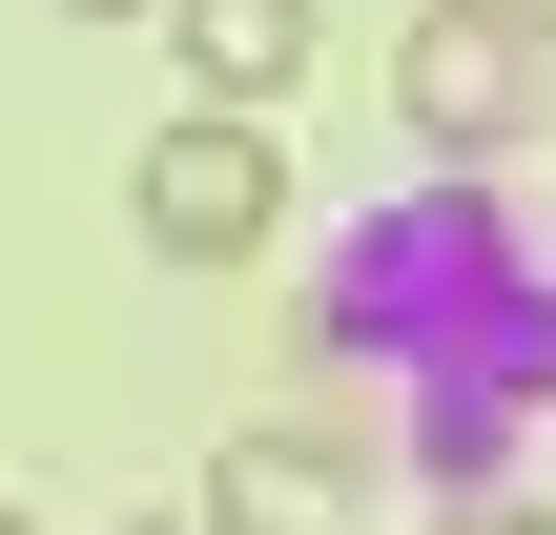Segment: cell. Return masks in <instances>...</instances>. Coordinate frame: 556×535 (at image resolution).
Returning a JSON list of instances; mask_svg holds the SVG:
<instances>
[{"instance_id":"6","label":"cell","mask_w":556,"mask_h":535,"mask_svg":"<svg viewBox=\"0 0 556 535\" xmlns=\"http://www.w3.org/2000/svg\"><path fill=\"white\" fill-rule=\"evenodd\" d=\"M433 535H556V495H516V474H495V495H433Z\"/></svg>"},{"instance_id":"3","label":"cell","mask_w":556,"mask_h":535,"mask_svg":"<svg viewBox=\"0 0 556 535\" xmlns=\"http://www.w3.org/2000/svg\"><path fill=\"white\" fill-rule=\"evenodd\" d=\"M536 62H556V41L516 21V0H433V21L392 41V103H413V144H433V165H516Z\"/></svg>"},{"instance_id":"10","label":"cell","mask_w":556,"mask_h":535,"mask_svg":"<svg viewBox=\"0 0 556 535\" xmlns=\"http://www.w3.org/2000/svg\"><path fill=\"white\" fill-rule=\"evenodd\" d=\"M0 535H41V515H21V495H0Z\"/></svg>"},{"instance_id":"2","label":"cell","mask_w":556,"mask_h":535,"mask_svg":"<svg viewBox=\"0 0 556 535\" xmlns=\"http://www.w3.org/2000/svg\"><path fill=\"white\" fill-rule=\"evenodd\" d=\"M124 227H144L165 268H248V247L289 227V144H268V103H186V124H144Z\"/></svg>"},{"instance_id":"8","label":"cell","mask_w":556,"mask_h":535,"mask_svg":"<svg viewBox=\"0 0 556 535\" xmlns=\"http://www.w3.org/2000/svg\"><path fill=\"white\" fill-rule=\"evenodd\" d=\"M124 535H227V515H124Z\"/></svg>"},{"instance_id":"7","label":"cell","mask_w":556,"mask_h":535,"mask_svg":"<svg viewBox=\"0 0 556 535\" xmlns=\"http://www.w3.org/2000/svg\"><path fill=\"white\" fill-rule=\"evenodd\" d=\"M62 21H165V0H62Z\"/></svg>"},{"instance_id":"4","label":"cell","mask_w":556,"mask_h":535,"mask_svg":"<svg viewBox=\"0 0 556 535\" xmlns=\"http://www.w3.org/2000/svg\"><path fill=\"white\" fill-rule=\"evenodd\" d=\"M351 495H371V433H351V412H268V433H227V474H206L227 535H351Z\"/></svg>"},{"instance_id":"9","label":"cell","mask_w":556,"mask_h":535,"mask_svg":"<svg viewBox=\"0 0 556 535\" xmlns=\"http://www.w3.org/2000/svg\"><path fill=\"white\" fill-rule=\"evenodd\" d=\"M516 21H536V41H556V0H516Z\"/></svg>"},{"instance_id":"1","label":"cell","mask_w":556,"mask_h":535,"mask_svg":"<svg viewBox=\"0 0 556 535\" xmlns=\"http://www.w3.org/2000/svg\"><path fill=\"white\" fill-rule=\"evenodd\" d=\"M289 351H309V392L371 412L433 495H495L516 433L556 412V247H536V206H516L495 165L392 186L371 227H330Z\"/></svg>"},{"instance_id":"5","label":"cell","mask_w":556,"mask_h":535,"mask_svg":"<svg viewBox=\"0 0 556 535\" xmlns=\"http://www.w3.org/2000/svg\"><path fill=\"white\" fill-rule=\"evenodd\" d=\"M165 41H186V82H206V103H289L330 21H309V0H165Z\"/></svg>"}]
</instances>
